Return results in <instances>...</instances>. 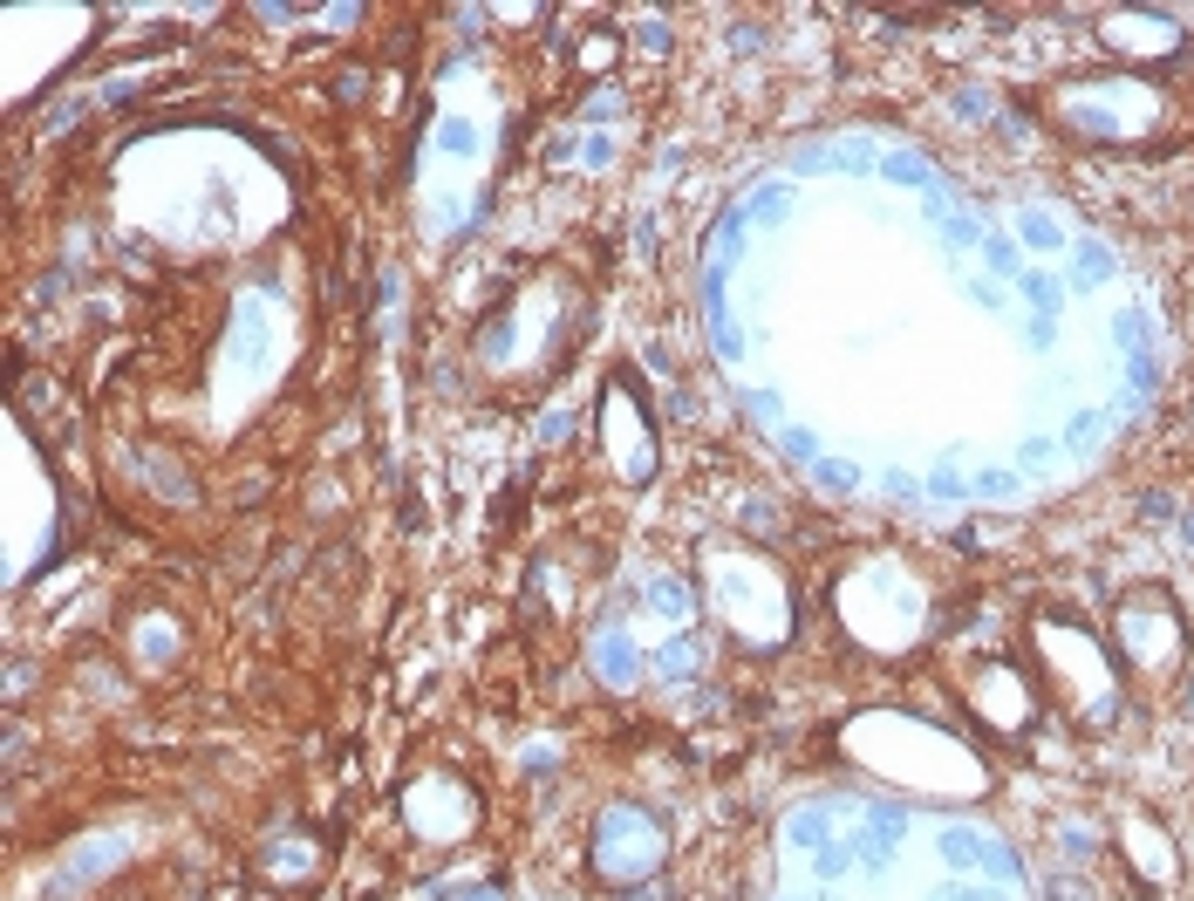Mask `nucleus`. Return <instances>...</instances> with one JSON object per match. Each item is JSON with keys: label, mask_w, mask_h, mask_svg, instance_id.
Here are the masks:
<instances>
[{"label": "nucleus", "mask_w": 1194, "mask_h": 901, "mask_svg": "<svg viewBox=\"0 0 1194 901\" xmlns=\"http://www.w3.org/2000/svg\"><path fill=\"white\" fill-rule=\"evenodd\" d=\"M615 55H621L615 35H587L580 41V69H587V76H594V69H615Z\"/></svg>", "instance_id": "nucleus-1"}]
</instances>
